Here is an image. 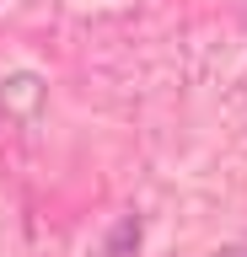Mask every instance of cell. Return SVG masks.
I'll return each mask as SVG.
<instances>
[{"instance_id":"cell-1","label":"cell","mask_w":247,"mask_h":257,"mask_svg":"<svg viewBox=\"0 0 247 257\" xmlns=\"http://www.w3.org/2000/svg\"><path fill=\"white\" fill-rule=\"evenodd\" d=\"M236 257H247V252H236Z\"/></svg>"}]
</instances>
